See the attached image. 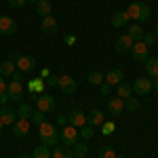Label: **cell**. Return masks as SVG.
Here are the masks:
<instances>
[{"label":"cell","instance_id":"6da1fadb","mask_svg":"<svg viewBox=\"0 0 158 158\" xmlns=\"http://www.w3.org/2000/svg\"><path fill=\"white\" fill-rule=\"evenodd\" d=\"M38 129H40L38 135H40L42 146H47V148H55V146H57V141H59V131H57L51 122H42Z\"/></svg>","mask_w":158,"mask_h":158},{"label":"cell","instance_id":"7a4b0ae2","mask_svg":"<svg viewBox=\"0 0 158 158\" xmlns=\"http://www.w3.org/2000/svg\"><path fill=\"white\" fill-rule=\"evenodd\" d=\"M150 6L143 4V2H133V4H129V9H127V15H129V19H133L135 23H139V21H146L148 17H150Z\"/></svg>","mask_w":158,"mask_h":158},{"label":"cell","instance_id":"3957f363","mask_svg":"<svg viewBox=\"0 0 158 158\" xmlns=\"http://www.w3.org/2000/svg\"><path fill=\"white\" fill-rule=\"evenodd\" d=\"M59 139L65 148H72L76 141H78V129L72 127V124H65L63 129L59 131Z\"/></svg>","mask_w":158,"mask_h":158},{"label":"cell","instance_id":"277c9868","mask_svg":"<svg viewBox=\"0 0 158 158\" xmlns=\"http://www.w3.org/2000/svg\"><path fill=\"white\" fill-rule=\"evenodd\" d=\"M131 55H133L135 61H139V63H146L150 59V47H146L141 40H137L133 47H131Z\"/></svg>","mask_w":158,"mask_h":158},{"label":"cell","instance_id":"5b68a950","mask_svg":"<svg viewBox=\"0 0 158 158\" xmlns=\"http://www.w3.org/2000/svg\"><path fill=\"white\" fill-rule=\"evenodd\" d=\"M55 97L53 95H49V93H40L36 97V108L40 110V112H44V114H49V112H53L55 110Z\"/></svg>","mask_w":158,"mask_h":158},{"label":"cell","instance_id":"8992f818","mask_svg":"<svg viewBox=\"0 0 158 158\" xmlns=\"http://www.w3.org/2000/svg\"><path fill=\"white\" fill-rule=\"evenodd\" d=\"M6 95H9V99H11V101L21 103V101H23V85H21V82L11 80V82L6 85Z\"/></svg>","mask_w":158,"mask_h":158},{"label":"cell","instance_id":"52a82bcc","mask_svg":"<svg viewBox=\"0 0 158 158\" xmlns=\"http://www.w3.org/2000/svg\"><path fill=\"white\" fill-rule=\"evenodd\" d=\"M17 32V21L9 17V15H0V34L4 36H13Z\"/></svg>","mask_w":158,"mask_h":158},{"label":"cell","instance_id":"ba28073f","mask_svg":"<svg viewBox=\"0 0 158 158\" xmlns=\"http://www.w3.org/2000/svg\"><path fill=\"white\" fill-rule=\"evenodd\" d=\"M17 120V110L9 108V106H2L0 108V122L4 127H13V122Z\"/></svg>","mask_w":158,"mask_h":158},{"label":"cell","instance_id":"9c48e42d","mask_svg":"<svg viewBox=\"0 0 158 158\" xmlns=\"http://www.w3.org/2000/svg\"><path fill=\"white\" fill-rule=\"evenodd\" d=\"M17 70L19 72H34V68H36V59L32 57V55H19V59H17Z\"/></svg>","mask_w":158,"mask_h":158},{"label":"cell","instance_id":"30bf717a","mask_svg":"<svg viewBox=\"0 0 158 158\" xmlns=\"http://www.w3.org/2000/svg\"><path fill=\"white\" fill-rule=\"evenodd\" d=\"M68 124H72L76 129H80V127H85L86 124V114L82 110H72L70 114H68Z\"/></svg>","mask_w":158,"mask_h":158},{"label":"cell","instance_id":"8fae6325","mask_svg":"<svg viewBox=\"0 0 158 158\" xmlns=\"http://www.w3.org/2000/svg\"><path fill=\"white\" fill-rule=\"evenodd\" d=\"M40 30L44 32V34H49V36H53V34H57L59 32V23H57V19L55 17H42V23H40Z\"/></svg>","mask_w":158,"mask_h":158},{"label":"cell","instance_id":"7c38bea8","mask_svg":"<svg viewBox=\"0 0 158 158\" xmlns=\"http://www.w3.org/2000/svg\"><path fill=\"white\" fill-rule=\"evenodd\" d=\"M131 89L137 95H148L152 91V78H137L135 85H131Z\"/></svg>","mask_w":158,"mask_h":158},{"label":"cell","instance_id":"4fadbf2b","mask_svg":"<svg viewBox=\"0 0 158 158\" xmlns=\"http://www.w3.org/2000/svg\"><path fill=\"white\" fill-rule=\"evenodd\" d=\"M122 112H124V99H120V97H112L108 101V114L110 116H120Z\"/></svg>","mask_w":158,"mask_h":158},{"label":"cell","instance_id":"5bb4252c","mask_svg":"<svg viewBox=\"0 0 158 158\" xmlns=\"http://www.w3.org/2000/svg\"><path fill=\"white\" fill-rule=\"evenodd\" d=\"M30 133V120H23V118H17V120L13 122V135L15 137H25V135Z\"/></svg>","mask_w":158,"mask_h":158},{"label":"cell","instance_id":"9a60e30c","mask_svg":"<svg viewBox=\"0 0 158 158\" xmlns=\"http://www.w3.org/2000/svg\"><path fill=\"white\" fill-rule=\"evenodd\" d=\"M57 86H59L65 95H72L74 91H76V80H74L72 76H61L59 82H57Z\"/></svg>","mask_w":158,"mask_h":158},{"label":"cell","instance_id":"2e32d148","mask_svg":"<svg viewBox=\"0 0 158 158\" xmlns=\"http://www.w3.org/2000/svg\"><path fill=\"white\" fill-rule=\"evenodd\" d=\"M135 44V40L129 34H122V36H118V40H116V51L118 53H124V51H131V47Z\"/></svg>","mask_w":158,"mask_h":158},{"label":"cell","instance_id":"e0dca14e","mask_svg":"<svg viewBox=\"0 0 158 158\" xmlns=\"http://www.w3.org/2000/svg\"><path fill=\"white\" fill-rule=\"evenodd\" d=\"M103 122H106V118H103L101 110H91L86 114V124H91V127H101Z\"/></svg>","mask_w":158,"mask_h":158},{"label":"cell","instance_id":"ac0fdd59","mask_svg":"<svg viewBox=\"0 0 158 158\" xmlns=\"http://www.w3.org/2000/svg\"><path fill=\"white\" fill-rule=\"evenodd\" d=\"M103 78H106V82H108L110 86H116V85L122 82L124 74H122V70H110L108 74H103Z\"/></svg>","mask_w":158,"mask_h":158},{"label":"cell","instance_id":"d6986e66","mask_svg":"<svg viewBox=\"0 0 158 158\" xmlns=\"http://www.w3.org/2000/svg\"><path fill=\"white\" fill-rule=\"evenodd\" d=\"M131 19H129V15H127V11H118L112 15V19H110V23L114 25V27H124V25L129 23Z\"/></svg>","mask_w":158,"mask_h":158},{"label":"cell","instance_id":"ffe728a7","mask_svg":"<svg viewBox=\"0 0 158 158\" xmlns=\"http://www.w3.org/2000/svg\"><path fill=\"white\" fill-rule=\"evenodd\" d=\"M15 110H17V118H23V120H30L32 114H34V108H32L30 103H23V101H21Z\"/></svg>","mask_w":158,"mask_h":158},{"label":"cell","instance_id":"44dd1931","mask_svg":"<svg viewBox=\"0 0 158 158\" xmlns=\"http://www.w3.org/2000/svg\"><path fill=\"white\" fill-rule=\"evenodd\" d=\"M15 70H17V65H15V61H11V59H6V61L0 63V76H4V78L13 76Z\"/></svg>","mask_w":158,"mask_h":158},{"label":"cell","instance_id":"7402d4cb","mask_svg":"<svg viewBox=\"0 0 158 158\" xmlns=\"http://www.w3.org/2000/svg\"><path fill=\"white\" fill-rule=\"evenodd\" d=\"M131 95H133V89H131L129 82H124V80H122L120 85H116V97L127 99V97H131Z\"/></svg>","mask_w":158,"mask_h":158},{"label":"cell","instance_id":"603a6c76","mask_svg":"<svg viewBox=\"0 0 158 158\" xmlns=\"http://www.w3.org/2000/svg\"><path fill=\"white\" fill-rule=\"evenodd\" d=\"M146 72H148V78H158V59L156 57H150L146 61Z\"/></svg>","mask_w":158,"mask_h":158},{"label":"cell","instance_id":"cb8c5ba5","mask_svg":"<svg viewBox=\"0 0 158 158\" xmlns=\"http://www.w3.org/2000/svg\"><path fill=\"white\" fill-rule=\"evenodd\" d=\"M36 13L40 17H49L51 15V0H38L36 2Z\"/></svg>","mask_w":158,"mask_h":158},{"label":"cell","instance_id":"d4e9b609","mask_svg":"<svg viewBox=\"0 0 158 158\" xmlns=\"http://www.w3.org/2000/svg\"><path fill=\"white\" fill-rule=\"evenodd\" d=\"M129 36L133 38L135 42H137V40H141V36H143V27H141L139 23H135V21H133V23L129 25Z\"/></svg>","mask_w":158,"mask_h":158},{"label":"cell","instance_id":"484cf974","mask_svg":"<svg viewBox=\"0 0 158 158\" xmlns=\"http://www.w3.org/2000/svg\"><path fill=\"white\" fill-rule=\"evenodd\" d=\"M53 158H74V152L70 150V148H57L55 146V150H53Z\"/></svg>","mask_w":158,"mask_h":158},{"label":"cell","instance_id":"4316f807","mask_svg":"<svg viewBox=\"0 0 158 158\" xmlns=\"http://www.w3.org/2000/svg\"><path fill=\"white\" fill-rule=\"evenodd\" d=\"M86 80H89L91 85H95V86H99V85L106 82V78H103V74H101V72H91L89 76H86Z\"/></svg>","mask_w":158,"mask_h":158},{"label":"cell","instance_id":"83f0119b","mask_svg":"<svg viewBox=\"0 0 158 158\" xmlns=\"http://www.w3.org/2000/svg\"><path fill=\"white\" fill-rule=\"evenodd\" d=\"M44 86H47L44 85V78H36L34 82H30V91L40 95V93H44Z\"/></svg>","mask_w":158,"mask_h":158},{"label":"cell","instance_id":"f1b7e54d","mask_svg":"<svg viewBox=\"0 0 158 158\" xmlns=\"http://www.w3.org/2000/svg\"><path fill=\"white\" fill-rule=\"evenodd\" d=\"M72 148H74V150H72V152H74V156H82V158H85L86 154H89V148H86L85 141H80V143H74Z\"/></svg>","mask_w":158,"mask_h":158},{"label":"cell","instance_id":"f546056e","mask_svg":"<svg viewBox=\"0 0 158 158\" xmlns=\"http://www.w3.org/2000/svg\"><path fill=\"white\" fill-rule=\"evenodd\" d=\"M32 158H51V150L47 146H38L34 148V156Z\"/></svg>","mask_w":158,"mask_h":158},{"label":"cell","instance_id":"4dcf8cb0","mask_svg":"<svg viewBox=\"0 0 158 158\" xmlns=\"http://www.w3.org/2000/svg\"><path fill=\"white\" fill-rule=\"evenodd\" d=\"M78 135H82V139H91V137L95 135V131H93V127H91V124H85V127H80V129H78Z\"/></svg>","mask_w":158,"mask_h":158},{"label":"cell","instance_id":"1f68e13d","mask_svg":"<svg viewBox=\"0 0 158 158\" xmlns=\"http://www.w3.org/2000/svg\"><path fill=\"white\" fill-rule=\"evenodd\" d=\"M124 110H131V112H135V110H139V101L131 95V97L124 99Z\"/></svg>","mask_w":158,"mask_h":158},{"label":"cell","instance_id":"d6a6232c","mask_svg":"<svg viewBox=\"0 0 158 158\" xmlns=\"http://www.w3.org/2000/svg\"><path fill=\"white\" fill-rule=\"evenodd\" d=\"M141 42H143L146 47H152V44L156 42V34H154V32H143V36H141Z\"/></svg>","mask_w":158,"mask_h":158},{"label":"cell","instance_id":"836d02e7","mask_svg":"<svg viewBox=\"0 0 158 158\" xmlns=\"http://www.w3.org/2000/svg\"><path fill=\"white\" fill-rule=\"evenodd\" d=\"M30 122H34L36 127H40L42 122H47V120H44V112H40V110H36V112L32 114V118H30Z\"/></svg>","mask_w":158,"mask_h":158},{"label":"cell","instance_id":"e575fe53","mask_svg":"<svg viewBox=\"0 0 158 158\" xmlns=\"http://www.w3.org/2000/svg\"><path fill=\"white\" fill-rule=\"evenodd\" d=\"M99 158H116V152H114L112 148H103V150L99 152Z\"/></svg>","mask_w":158,"mask_h":158},{"label":"cell","instance_id":"d590c367","mask_svg":"<svg viewBox=\"0 0 158 158\" xmlns=\"http://www.w3.org/2000/svg\"><path fill=\"white\" fill-rule=\"evenodd\" d=\"M101 129H103V131H101L103 135H112V133H114V122H103Z\"/></svg>","mask_w":158,"mask_h":158},{"label":"cell","instance_id":"8d00e7d4","mask_svg":"<svg viewBox=\"0 0 158 158\" xmlns=\"http://www.w3.org/2000/svg\"><path fill=\"white\" fill-rule=\"evenodd\" d=\"M57 82H59V78H57V76H53V74L44 78V85H49V86H57Z\"/></svg>","mask_w":158,"mask_h":158},{"label":"cell","instance_id":"74e56055","mask_svg":"<svg viewBox=\"0 0 158 158\" xmlns=\"http://www.w3.org/2000/svg\"><path fill=\"white\" fill-rule=\"evenodd\" d=\"M25 2H27V0H9V4H11L13 9H21Z\"/></svg>","mask_w":158,"mask_h":158},{"label":"cell","instance_id":"f35d334b","mask_svg":"<svg viewBox=\"0 0 158 158\" xmlns=\"http://www.w3.org/2000/svg\"><path fill=\"white\" fill-rule=\"evenodd\" d=\"M11 78L15 80V82H21V80H23V72H19V70H15V74H13Z\"/></svg>","mask_w":158,"mask_h":158},{"label":"cell","instance_id":"ab89813d","mask_svg":"<svg viewBox=\"0 0 158 158\" xmlns=\"http://www.w3.org/2000/svg\"><path fill=\"white\" fill-rule=\"evenodd\" d=\"M101 86V95H110V91H112V86L108 85V82H103V85H99Z\"/></svg>","mask_w":158,"mask_h":158},{"label":"cell","instance_id":"60d3db41","mask_svg":"<svg viewBox=\"0 0 158 158\" xmlns=\"http://www.w3.org/2000/svg\"><path fill=\"white\" fill-rule=\"evenodd\" d=\"M6 80H4V76H0V93H6Z\"/></svg>","mask_w":158,"mask_h":158},{"label":"cell","instance_id":"b9f144b4","mask_svg":"<svg viewBox=\"0 0 158 158\" xmlns=\"http://www.w3.org/2000/svg\"><path fill=\"white\" fill-rule=\"evenodd\" d=\"M6 101H9V95H6V93H0V108L6 106Z\"/></svg>","mask_w":158,"mask_h":158},{"label":"cell","instance_id":"7bdbcfd3","mask_svg":"<svg viewBox=\"0 0 158 158\" xmlns=\"http://www.w3.org/2000/svg\"><path fill=\"white\" fill-rule=\"evenodd\" d=\"M76 42V38L74 36H65V44H74Z\"/></svg>","mask_w":158,"mask_h":158},{"label":"cell","instance_id":"ee69618b","mask_svg":"<svg viewBox=\"0 0 158 158\" xmlns=\"http://www.w3.org/2000/svg\"><path fill=\"white\" fill-rule=\"evenodd\" d=\"M152 89L158 93V78H152Z\"/></svg>","mask_w":158,"mask_h":158},{"label":"cell","instance_id":"f6af8a7d","mask_svg":"<svg viewBox=\"0 0 158 158\" xmlns=\"http://www.w3.org/2000/svg\"><path fill=\"white\" fill-rule=\"evenodd\" d=\"M154 34H156V38H158V23H156V27H154Z\"/></svg>","mask_w":158,"mask_h":158},{"label":"cell","instance_id":"bcb514c9","mask_svg":"<svg viewBox=\"0 0 158 158\" xmlns=\"http://www.w3.org/2000/svg\"><path fill=\"white\" fill-rule=\"evenodd\" d=\"M27 2H32V4H36V2H38V0H27Z\"/></svg>","mask_w":158,"mask_h":158},{"label":"cell","instance_id":"7dc6e473","mask_svg":"<svg viewBox=\"0 0 158 158\" xmlns=\"http://www.w3.org/2000/svg\"><path fill=\"white\" fill-rule=\"evenodd\" d=\"M116 158H124V156H122V154H116Z\"/></svg>","mask_w":158,"mask_h":158},{"label":"cell","instance_id":"c3c4849f","mask_svg":"<svg viewBox=\"0 0 158 158\" xmlns=\"http://www.w3.org/2000/svg\"><path fill=\"white\" fill-rule=\"evenodd\" d=\"M2 129H4V124H2V122H0V131H2Z\"/></svg>","mask_w":158,"mask_h":158},{"label":"cell","instance_id":"681fc988","mask_svg":"<svg viewBox=\"0 0 158 158\" xmlns=\"http://www.w3.org/2000/svg\"><path fill=\"white\" fill-rule=\"evenodd\" d=\"M17 158H32V156H17Z\"/></svg>","mask_w":158,"mask_h":158},{"label":"cell","instance_id":"f907efd6","mask_svg":"<svg viewBox=\"0 0 158 158\" xmlns=\"http://www.w3.org/2000/svg\"><path fill=\"white\" fill-rule=\"evenodd\" d=\"M74 158H82V156H74Z\"/></svg>","mask_w":158,"mask_h":158}]
</instances>
